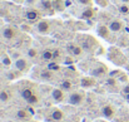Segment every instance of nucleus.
<instances>
[{"label":"nucleus","instance_id":"393cba45","mask_svg":"<svg viewBox=\"0 0 129 122\" xmlns=\"http://www.w3.org/2000/svg\"><path fill=\"white\" fill-rule=\"evenodd\" d=\"M1 63H3L4 66L9 67V66L11 64V58H10L9 55H6V54H3V57H1Z\"/></svg>","mask_w":129,"mask_h":122},{"label":"nucleus","instance_id":"0eeeda50","mask_svg":"<svg viewBox=\"0 0 129 122\" xmlns=\"http://www.w3.org/2000/svg\"><path fill=\"white\" fill-rule=\"evenodd\" d=\"M51 98L55 102H63L65 99V91L61 88H54L51 91Z\"/></svg>","mask_w":129,"mask_h":122},{"label":"nucleus","instance_id":"f03ea898","mask_svg":"<svg viewBox=\"0 0 129 122\" xmlns=\"http://www.w3.org/2000/svg\"><path fill=\"white\" fill-rule=\"evenodd\" d=\"M67 50H68L69 55H73L75 58L82 57L83 53H84V48L80 44H77V43H69L67 45Z\"/></svg>","mask_w":129,"mask_h":122},{"label":"nucleus","instance_id":"b1692460","mask_svg":"<svg viewBox=\"0 0 129 122\" xmlns=\"http://www.w3.org/2000/svg\"><path fill=\"white\" fill-rule=\"evenodd\" d=\"M38 55H39V52H38V49H37V48H30V49L28 50V57H29V58L35 59Z\"/></svg>","mask_w":129,"mask_h":122},{"label":"nucleus","instance_id":"f3484780","mask_svg":"<svg viewBox=\"0 0 129 122\" xmlns=\"http://www.w3.org/2000/svg\"><path fill=\"white\" fill-rule=\"evenodd\" d=\"M53 53H54V50H53V49H49V48H46V49L42 50V53H40V57H42V59H43V60H46V62H51V60H53Z\"/></svg>","mask_w":129,"mask_h":122},{"label":"nucleus","instance_id":"f257e3e1","mask_svg":"<svg viewBox=\"0 0 129 122\" xmlns=\"http://www.w3.org/2000/svg\"><path fill=\"white\" fill-rule=\"evenodd\" d=\"M85 101V92L84 91H74L70 92L68 96V103L73 106H79Z\"/></svg>","mask_w":129,"mask_h":122},{"label":"nucleus","instance_id":"473e14b6","mask_svg":"<svg viewBox=\"0 0 129 122\" xmlns=\"http://www.w3.org/2000/svg\"><path fill=\"white\" fill-rule=\"evenodd\" d=\"M38 1H40V0H26L25 3H28V4H30V5H31V4H35V3H38Z\"/></svg>","mask_w":129,"mask_h":122},{"label":"nucleus","instance_id":"6ab92c4d","mask_svg":"<svg viewBox=\"0 0 129 122\" xmlns=\"http://www.w3.org/2000/svg\"><path fill=\"white\" fill-rule=\"evenodd\" d=\"M30 116H31V115H30V112H29L28 110H23V108H21V110H18V112H16V117H18L19 120H25V121H26V120L30 118Z\"/></svg>","mask_w":129,"mask_h":122},{"label":"nucleus","instance_id":"f8f14e48","mask_svg":"<svg viewBox=\"0 0 129 122\" xmlns=\"http://www.w3.org/2000/svg\"><path fill=\"white\" fill-rule=\"evenodd\" d=\"M95 84H96V81H95L94 77H84V78H82V81H80V86H82L83 88H91V87H94Z\"/></svg>","mask_w":129,"mask_h":122},{"label":"nucleus","instance_id":"4c0bfd02","mask_svg":"<svg viewBox=\"0 0 129 122\" xmlns=\"http://www.w3.org/2000/svg\"><path fill=\"white\" fill-rule=\"evenodd\" d=\"M77 1H78V0H77Z\"/></svg>","mask_w":129,"mask_h":122},{"label":"nucleus","instance_id":"aec40b11","mask_svg":"<svg viewBox=\"0 0 129 122\" xmlns=\"http://www.w3.org/2000/svg\"><path fill=\"white\" fill-rule=\"evenodd\" d=\"M9 99H10V93H9V91H6V89H3V91L0 92V102H3V103H6Z\"/></svg>","mask_w":129,"mask_h":122},{"label":"nucleus","instance_id":"f704fd0d","mask_svg":"<svg viewBox=\"0 0 129 122\" xmlns=\"http://www.w3.org/2000/svg\"><path fill=\"white\" fill-rule=\"evenodd\" d=\"M26 110H28V111L30 112V115H34V113H35V111H34V108H30V107H29V108H26Z\"/></svg>","mask_w":129,"mask_h":122},{"label":"nucleus","instance_id":"e433bc0d","mask_svg":"<svg viewBox=\"0 0 129 122\" xmlns=\"http://www.w3.org/2000/svg\"><path fill=\"white\" fill-rule=\"evenodd\" d=\"M124 97H125V99H127V101L129 102V94H127V96H124Z\"/></svg>","mask_w":129,"mask_h":122},{"label":"nucleus","instance_id":"cd10ccee","mask_svg":"<svg viewBox=\"0 0 129 122\" xmlns=\"http://www.w3.org/2000/svg\"><path fill=\"white\" fill-rule=\"evenodd\" d=\"M26 102H28L29 105H37V103L39 102V97H38L37 94H33V96H31V97H30V98H29Z\"/></svg>","mask_w":129,"mask_h":122},{"label":"nucleus","instance_id":"2eb2a0df","mask_svg":"<svg viewBox=\"0 0 129 122\" xmlns=\"http://www.w3.org/2000/svg\"><path fill=\"white\" fill-rule=\"evenodd\" d=\"M39 8L44 10V11H51L54 10V6H53V1L51 0H40L39 1Z\"/></svg>","mask_w":129,"mask_h":122},{"label":"nucleus","instance_id":"7ed1b4c3","mask_svg":"<svg viewBox=\"0 0 129 122\" xmlns=\"http://www.w3.org/2000/svg\"><path fill=\"white\" fill-rule=\"evenodd\" d=\"M46 118L50 122H60L64 118V112L59 108H50L46 115Z\"/></svg>","mask_w":129,"mask_h":122},{"label":"nucleus","instance_id":"9d476101","mask_svg":"<svg viewBox=\"0 0 129 122\" xmlns=\"http://www.w3.org/2000/svg\"><path fill=\"white\" fill-rule=\"evenodd\" d=\"M37 30L40 33V34H49L50 33V23L48 20H44L42 19L38 25H37Z\"/></svg>","mask_w":129,"mask_h":122},{"label":"nucleus","instance_id":"c9c22d12","mask_svg":"<svg viewBox=\"0 0 129 122\" xmlns=\"http://www.w3.org/2000/svg\"><path fill=\"white\" fill-rule=\"evenodd\" d=\"M122 3H124V4H129V0H120Z\"/></svg>","mask_w":129,"mask_h":122},{"label":"nucleus","instance_id":"412c9836","mask_svg":"<svg viewBox=\"0 0 129 122\" xmlns=\"http://www.w3.org/2000/svg\"><path fill=\"white\" fill-rule=\"evenodd\" d=\"M48 69H50V71H53V72H59L60 71V66L58 64V62H49L48 63V67H46Z\"/></svg>","mask_w":129,"mask_h":122},{"label":"nucleus","instance_id":"4be33fe9","mask_svg":"<svg viewBox=\"0 0 129 122\" xmlns=\"http://www.w3.org/2000/svg\"><path fill=\"white\" fill-rule=\"evenodd\" d=\"M118 10L120 11V14H123V15H128L129 14V4L122 3V4L118 6Z\"/></svg>","mask_w":129,"mask_h":122},{"label":"nucleus","instance_id":"c85d7f7f","mask_svg":"<svg viewBox=\"0 0 129 122\" xmlns=\"http://www.w3.org/2000/svg\"><path fill=\"white\" fill-rule=\"evenodd\" d=\"M63 63H65V64H72V63H74V59H73V55H69V57H63Z\"/></svg>","mask_w":129,"mask_h":122},{"label":"nucleus","instance_id":"a211bd4d","mask_svg":"<svg viewBox=\"0 0 129 122\" xmlns=\"http://www.w3.org/2000/svg\"><path fill=\"white\" fill-rule=\"evenodd\" d=\"M20 94H21V97H23L25 101H28L33 94H35V92H34V89H33L31 87H25V88H23V89L20 91Z\"/></svg>","mask_w":129,"mask_h":122},{"label":"nucleus","instance_id":"7c9ffc66","mask_svg":"<svg viewBox=\"0 0 129 122\" xmlns=\"http://www.w3.org/2000/svg\"><path fill=\"white\" fill-rule=\"evenodd\" d=\"M122 94H124V96L129 94V83L128 84H125V86L122 88Z\"/></svg>","mask_w":129,"mask_h":122},{"label":"nucleus","instance_id":"dca6fc26","mask_svg":"<svg viewBox=\"0 0 129 122\" xmlns=\"http://www.w3.org/2000/svg\"><path fill=\"white\" fill-rule=\"evenodd\" d=\"M83 19H85V20H90L93 16H95V10L91 8V6H86L85 9L83 10V13H82V15H80Z\"/></svg>","mask_w":129,"mask_h":122},{"label":"nucleus","instance_id":"72a5a7b5","mask_svg":"<svg viewBox=\"0 0 129 122\" xmlns=\"http://www.w3.org/2000/svg\"><path fill=\"white\" fill-rule=\"evenodd\" d=\"M14 3H16V4H23V3H25L26 0H13Z\"/></svg>","mask_w":129,"mask_h":122},{"label":"nucleus","instance_id":"c756f323","mask_svg":"<svg viewBox=\"0 0 129 122\" xmlns=\"http://www.w3.org/2000/svg\"><path fill=\"white\" fill-rule=\"evenodd\" d=\"M95 3H96L99 6H102V8H105V6L108 5V0H95Z\"/></svg>","mask_w":129,"mask_h":122},{"label":"nucleus","instance_id":"423d86ee","mask_svg":"<svg viewBox=\"0 0 129 122\" xmlns=\"http://www.w3.org/2000/svg\"><path fill=\"white\" fill-rule=\"evenodd\" d=\"M15 67H16V69H18L19 72H23V73H24V72L29 71L30 64H29L28 59H25V58L20 57V58L15 59Z\"/></svg>","mask_w":129,"mask_h":122},{"label":"nucleus","instance_id":"ddd939ff","mask_svg":"<svg viewBox=\"0 0 129 122\" xmlns=\"http://www.w3.org/2000/svg\"><path fill=\"white\" fill-rule=\"evenodd\" d=\"M40 78H42L43 81H53V79L55 78V77H54V72L50 71V69H48V68L42 69V71H40Z\"/></svg>","mask_w":129,"mask_h":122},{"label":"nucleus","instance_id":"39448f33","mask_svg":"<svg viewBox=\"0 0 129 122\" xmlns=\"http://www.w3.org/2000/svg\"><path fill=\"white\" fill-rule=\"evenodd\" d=\"M18 33H19V30L15 28V27H5V28H3V30H1V34H3V37L5 38V39H8V40H11V39H15L16 38V35H18Z\"/></svg>","mask_w":129,"mask_h":122},{"label":"nucleus","instance_id":"2f4dec72","mask_svg":"<svg viewBox=\"0 0 129 122\" xmlns=\"http://www.w3.org/2000/svg\"><path fill=\"white\" fill-rule=\"evenodd\" d=\"M78 3L82 4V5H84V6H90L91 0H78Z\"/></svg>","mask_w":129,"mask_h":122},{"label":"nucleus","instance_id":"4468645a","mask_svg":"<svg viewBox=\"0 0 129 122\" xmlns=\"http://www.w3.org/2000/svg\"><path fill=\"white\" fill-rule=\"evenodd\" d=\"M38 18H39V10L33 9V8L26 9V19H28V20H30V22H35Z\"/></svg>","mask_w":129,"mask_h":122},{"label":"nucleus","instance_id":"1a4fd4ad","mask_svg":"<svg viewBox=\"0 0 129 122\" xmlns=\"http://www.w3.org/2000/svg\"><path fill=\"white\" fill-rule=\"evenodd\" d=\"M108 27H109V29H110V32L112 33H119V32H122V29H123V22L122 20H119V19H114V20H112L109 24H108Z\"/></svg>","mask_w":129,"mask_h":122},{"label":"nucleus","instance_id":"a878e982","mask_svg":"<svg viewBox=\"0 0 129 122\" xmlns=\"http://www.w3.org/2000/svg\"><path fill=\"white\" fill-rule=\"evenodd\" d=\"M53 50H54V53H53V60L54 62H58L61 58V53H60L59 49H53Z\"/></svg>","mask_w":129,"mask_h":122},{"label":"nucleus","instance_id":"6e6552de","mask_svg":"<svg viewBox=\"0 0 129 122\" xmlns=\"http://www.w3.org/2000/svg\"><path fill=\"white\" fill-rule=\"evenodd\" d=\"M102 115L105 117V118H113L115 116V107L112 106V105H105L102 107Z\"/></svg>","mask_w":129,"mask_h":122},{"label":"nucleus","instance_id":"bb28decb","mask_svg":"<svg viewBox=\"0 0 129 122\" xmlns=\"http://www.w3.org/2000/svg\"><path fill=\"white\" fill-rule=\"evenodd\" d=\"M61 89H64L65 92L67 91H70L72 89V83L69 81H63L61 82Z\"/></svg>","mask_w":129,"mask_h":122},{"label":"nucleus","instance_id":"5701e85b","mask_svg":"<svg viewBox=\"0 0 129 122\" xmlns=\"http://www.w3.org/2000/svg\"><path fill=\"white\" fill-rule=\"evenodd\" d=\"M107 86H108V87H110V88H117V86H118V81H117V78L109 77V78L107 79Z\"/></svg>","mask_w":129,"mask_h":122},{"label":"nucleus","instance_id":"9b49d317","mask_svg":"<svg viewBox=\"0 0 129 122\" xmlns=\"http://www.w3.org/2000/svg\"><path fill=\"white\" fill-rule=\"evenodd\" d=\"M96 32H98V34L102 37V38H104V39H108L109 38V35H110V29H109V27H107V25H103V24H100L99 27H98V29H96Z\"/></svg>","mask_w":129,"mask_h":122},{"label":"nucleus","instance_id":"20e7f679","mask_svg":"<svg viewBox=\"0 0 129 122\" xmlns=\"http://www.w3.org/2000/svg\"><path fill=\"white\" fill-rule=\"evenodd\" d=\"M108 74V68L104 64H98L90 69V76L94 78H103Z\"/></svg>","mask_w":129,"mask_h":122}]
</instances>
